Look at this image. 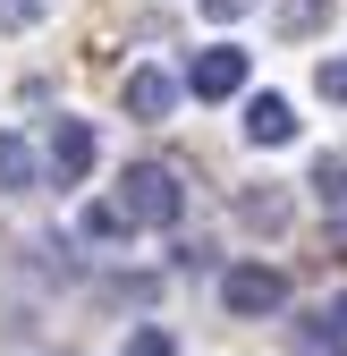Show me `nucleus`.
<instances>
[{
  "label": "nucleus",
  "instance_id": "0eeeda50",
  "mask_svg": "<svg viewBox=\"0 0 347 356\" xmlns=\"http://www.w3.org/2000/svg\"><path fill=\"white\" fill-rule=\"evenodd\" d=\"M0 187H42V153L26 145V136H9V127H0Z\"/></svg>",
  "mask_w": 347,
  "mask_h": 356
},
{
  "label": "nucleus",
  "instance_id": "f3484780",
  "mask_svg": "<svg viewBox=\"0 0 347 356\" xmlns=\"http://www.w3.org/2000/svg\"><path fill=\"white\" fill-rule=\"evenodd\" d=\"M330 323H339V331H347V297H339V305H330Z\"/></svg>",
  "mask_w": 347,
  "mask_h": 356
},
{
  "label": "nucleus",
  "instance_id": "1a4fd4ad",
  "mask_svg": "<svg viewBox=\"0 0 347 356\" xmlns=\"http://www.w3.org/2000/svg\"><path fill=\"white\" fill-rule=\"evenodd\" d=\"M76 238H85V246H119V238H127V212H119V204H85V212H76Z\"/></svg>",
  "mask_w": 347,
  "mask_h": 356
},
{
  "label": "nucleus",
  "instance_id": "9d476101",
  "mask_svg": "<svg viewBox=\"0 0 347 356\" xmlns=\"http://www.w3.org/2000/svg\"><path fill=\"white\" fill-rule=\"evenodd\" d=\"M296 356H347V331H339L330 314H314V323H296Z\"/></svg>",
  "mask_w": 347,
  "mask_h": 356
},
{
  "label": "nucleus",
  "instance_id": "f8f14e48",
  "mask_svg": "<svg viewBox=\"0 0 347 356\" xmlns=\"http://www.w3.org/2000/svg\"><path fill=\"white\" fill-rule=\"evenodd\" d=\"M42 9H51V0H0V26L26 34V26H42Z\"/></svg>",
  "mask_w": 347,
  "mask_h": 356
},
{
  "label": "nucleus",
  "instance_id": "9b49d317",
  "mask_svg": "<svg viewBox=\"0 0 347 356\" xmlns=\"http://www.w3.org/2000/svg\"><path fill=\"white\" fill-rule=\"evenodd\" d=\"M322 17H330V0H280V26L288 34H314Z\"/></svg>",
  "mask_w": 347,
  "mask_h": 356
},
{
  "label": "nucleus",
  "instance_id": "2eb2a0df",
  "mask_svg": "<svg viewBox=\"0 0 347 356\" xmlns=\"http://www.w3.org/2000/svg\"><path fill=\"white\" fill-rule=\"evenodd\" d=\"M102 297H110V305H144V297H153V280H110Z\"/></svg>",
  "mask_w": 347,
  "mask_h": 356
},
{
  "label": "nucleus",
  "instance_id": "ddd939ff",
  "mask_svg": "<svg viewBox=\"0 0 347 356\" xmlns=\"http://www.w3.org/2000/svg\"><path fill=\"white\" fill-rule=\"evenodd\" d=\"M254 9H263V0H203L212 26H237V17H254Z\"/></svg>",
  "mask_w": 347,
  "mask_h": 356
},
{
  "label": "nucleus",
  "instance_id": "dca6fc26",
  "mask_svg": "<svg viewBox=\"0 0 347 356\" xmlns=\"http://www.w3.org/2000/svg\"><path fill=\"white\" fill-rule=\"evenodd\" d=\"M322 94H330V102H347V60H330V68H322Z\"/></svg>",
  "mask_w": 347,
  "mask_h": 356
},
{
  "label": "nucleus",
  "instance_id": "39448f33",
  "mask_svg": "<svg viewBox=\"0 0 347 356\" xmlns=\"http://www.w3.org/2000/svg\"><path fill=\"white\" fill-rule=\"evenodd\" d=\"M178 111V76L169 68H136L127 76V119H169Z\"/></svg>",
  "mask_w": 347,
  "mask_h": 356
},
{
  "label": "nucleus",
  "instance_id": "20e7f679",
  "mask_svg": "<svg viewBox=\"0 0 347 356\" xmlns=\"http://www.w3.org/2000/svg\"><path fill=\"white\" fill-rule=\"evenodd\" d=\"M187 85H195L203 102H229V94H246V51H237V42H221V51H203Z\"/></svg>",
  "mask_w": 347,
  "mask_h": 356
},
{
  "label": "nucleus",
  "instance_id": "f03ea898",
  "mask_svg": "<svg viewBox=\"0 0 347 356\" xmlns=\"http://www.w3.org/2000/svg\"><path fill=\"white\" fill-rule=\"evenodd\" d=\"M221 305L237 323H263V314L288 305V272H271V263H229L221 272Z\"/></svg>",
  "mask_w": 347,
  "mask_h": 356
},
{
  "label": "nucleus",
  "instance_id": "f257e3e1",
  "mask_svg": "<svg viewBox=\"0 0 347 356\" xmlns=\"http://www.w3.org/2000/svg\"><path fill=\"white\" fill-rule=\"evenodd\" d=\"M119 212H127V229H169V220L187 212V187H178V170H161V161H136V170H127V187H119Z\"/></svg>",
  "mask_w": 347,
  "mask_h": 356
},
{
  "label": "nucleus",
  "instance_id": "7ed1b4c3",
  "mask_svg": "<svg viewBox=\"0 0 347 356\" xmlns=\"http://www.w3.org/2000/svg\"><path fill=\"white\" fill-rule=\"evenodd\" d=\"M94 153H102V136H94L85 119H60V127H51V178H60V187H76V178L94 170Z\"/></svg>",
  "mask_w": 347,
  "mask_h": 356
},
{
  "label": "nucleus",
  "instance_id": "4468645a",
  "mask_svg": "<svg viewBox=\"0 0 347 356\" xmlns=\"http://www.w3.org/2000/svg\"><path fill=\"white\" fill-rule=\"evenodd\" d=\"M127 356H178V339H169V331H136V339H127Z\"/></svg>",
  "mask_w": 347,
  "mask_h": 356
},
{
  "label": "nucleus",
  "instance_id": "6e6552de",
  "mask_svg": "<svg viewBox=\"0 0 347 356\" xmlns=\"http://www.w3.org/2000/svg\"><path fill=\"white\" fill-rule=\"evenodd\" d=\"M314 195H322V220H330V238L347 246V161H322V170H314Z\"/></svg>",
  "mask_w": 347,
  "mask_h": 356
},
{
  "label": "nucleus",
  "instance_id": "423d86ee",
  "mask_svg": "<svg viewBox=\"0 0 347 356\" xmlns=\"http://www.w3.org/2000/svg\"><path fill=\"white\" fill-rule=\"evenodd\" d=\"M246 136H254V145H288V136H296V111H288L280 94H254V102H246Z\"/></svg>",
  "mask_w": 347,
  "mask_h": 356
}]
</instances>
